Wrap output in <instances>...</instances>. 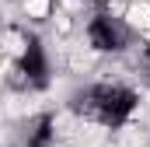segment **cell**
<instances>
[{
	"instance_id": "cell-1",
	"label": "cell",
	"mask_w": 150,
	"mask_h": 147,
	"mask_svg": "<svg viewBox=\"0 0 150 147\" xmlns=\"http://www.w3.org/2000/svg\"><path fill=\"white\" fill-rule=\"evenodd\" d=\"M136 105H140V95L119 81H98V84H87L84 91L74 95V112L94 126H105V130L126 126L136 116Z\"/></svg>"
},
{
	"instance_id": "cell-2",
	"label": "cell",
	"mask_w": 150,
	"mask_h": 147,
	"mask_svg": "<svg viewBox=\"0 0 150 147\" xmlns=\"http://www.w3.org/2000/svg\"><path fill=\"white\" fill-rule=\"evenodd\" d=\"M84 39H87V49L94 53H122L133 39V28L126 25V18H119L112 11H98L87 18Z\"/></svg>"
},
{
	"instance_id": "cell-3",
	"label": "cell",
	"mask_w": 150,
	"mask_h": 147,
	"mask_svg": "<svg viewBox=\"0 0 150 147\" xmlns=\"http://www.w3.org/2000/svg\"><path fill=\"white\" fill-rule=\"evenodd\" d=\"M18 74H21V81H25L28 91H38V88L49 84L52 67H49V53L38 42V35H25V46L18 53Z\"/></svg>"
},
{
	"instance_id": "cell-4",
	"label": "cell",
	"mask_w": 150,
	"mask_h": 147,
	"mask_svg": "<svg viewBox=\"0 0 150 147\" xmlns=\"http://www.w3.org/2000/svg\"><path fill=\"white\" fill-rule=\"evenodd\" d=\"M25 147H56V119L52 116H38L25 137Z\"/></svg>"
},
{
	"instance_id": "cell-5",
	"label": "cell",
	"mask_w": 150,
	"mask_h": 147,
	"mask_svg": "<svg viewBox=\"0 0 150 147\" xmlns=\"http://www.w3.org/2000/svg\"><path fill=\"white\" fill-rule=\"evenodd\" d=\"M147 63H150V46H147Z\"/></svg>"
}]
</instances>
